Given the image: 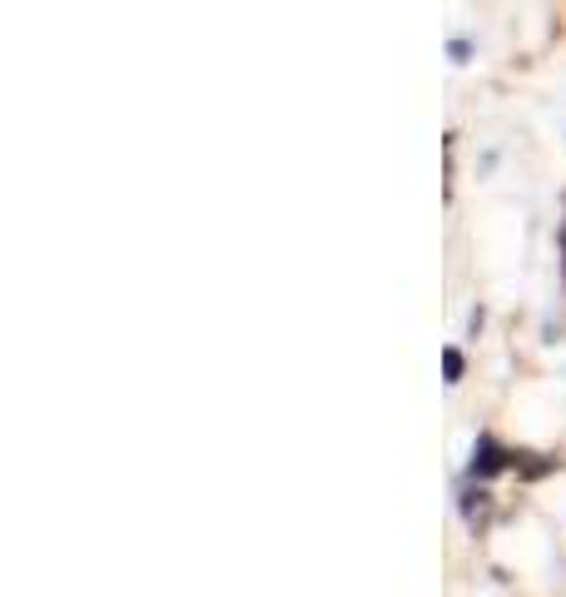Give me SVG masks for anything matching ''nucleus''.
Segmentation results:
<instances>
[{
    "label": "nucleus",
    "mask_w": 566,
    "mask_h": 597,
    "mask_svg": "<svg viewBox=\"0 0 566 597\" xmlns=\"http://www.w3.org/2000/svg\"><path fill=\"white\" fill-rule=\"evenodd\" d=\"M507 458H512V454H507V448L497 444V438L482 434V438H477V448H472V478H492V473H503Z\"/></svg>",
    "instance_id": "nucleus-1"
},
{
    "label": "nucleus",
    "mask_w": 566,
    "mask_h": 597,
    "mask_svg": "<svg viewBox=\"0 0 566 597\" xmlns=\"http://www.w3.org/2000/svg\"><path fill=\"white\" fill-rule=\"evenodd\" d=\"M462 369H467V364H462L458 348H442V374H448V383H458V379H462Z\"/></svg>",
    "instance_id": "nucleus-2"
}]
</instances>
